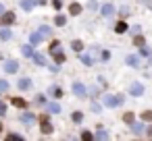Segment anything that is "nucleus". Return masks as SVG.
<instances>
[{
  "label": "nucleus",
  "mask_w": 152,
  "mask_h": 141,
  "mask_svg": "<svg viewBox=\"0 0 152 141\" xmlns=\"http://www.w3.org/2000/svg\"><path fill=\"white\" fill-rule=\"evenodd\" d=\"M2 23L4 25H13L15 23V15L13 13H2Z\"/></svg>",
  "instance_id": "6"
},
{
  "label": "nucleus",
  "mask_w": 152,
  "mask_h": 141,
  "mask_svg": "<svg viewBox=\"0 0 152 141\" xmlns=\"http://www.w3.org/2000/svg\"><path fill=\"white\" fill-rule=\"evenodd\" d=\"M7 89H9V83H7V81H0V93L7 91Z\"/></svg>",
  "instance_id": "30"
},
{
  "label": "nucleus",
  "mask_w": 152,
  "mask_h": 141,
  "mask_svg": "<svg viewBox=\"0 0 152 141\" xmlns=\"http://www.w3.org/2000/svg\"><path fill=\"white\" fill-rule=\"evenodd\" d=\"M21 120H23L25 124H31V122L36 120V116H34V114H23V116H21Z\"/></svg>",
  "instance_id": "20"
},
{
  "label": "nucleus",
  "mask_w": 152,
  "mask_h": 141,
  "mask_svg": "<svg viewBox=\"0 0 152 141\" xmlns=\"http://www.w3.org/2000/svg\"><path fill=\"white\" fill-rule=\"evenodd\" d=\"M13 106H17V108H25V100H23V98H15V100H13Z\"/></svg>",
  "instance_id": "23"
},
{
  "label": "nucleus",
  "mask_w": 152,
  "mask_h": 141,
  "mask_svg": "<svg viewBox=\"0 0 152 141\" xmlns=\"http://www.w3.org/2000/svg\"><path fill=\"white\" fill-rule=\"evenodd\" d=\"M2 13H4V7H2V4H0V15H2Z\"/></svg>",
  "instance_id": "37"
},
{
  "label": "nucleus",
  "mask_w": 152,
  "mask_h": 141,
  "mask_svg": "<svg viewBox=\"0 0 152 141\" xmlns=\"http://www.w3.org/2000/svg\"><path fill=\"white\" fill-rule=\"evenodd\" d=\"M52 7L58 11V9H61V0H52Z\"/></svg>",
  "instance_id": "34"
},
{
  "label": "nucleus",
  "mask_w": 152,
  "mask_h": 141,
  "mask_svg": "<svg viewBox=\"0 0 152 141\" xmlns=\"http://www.w3.org/2000/svg\"><path fill=\"white\" fill-rule=\"evenodd\" d=\"M142 54H144V56H148V54H150V50H148L146 46H142Z\"/></svg>",
  "instance_id": "35"
},
{
  "label": "nucleus",
  "mask_w": 152,
  "mask_h": 141,
  "mask_svg": "<svg viewBox=\"0 0 152 141\" xmlns=\"http://www.w3.org/2000/svg\"><path fill=\"white\" fill-rule=\"evenodd\" d=\"M36 2H38V4H46V0H36Z\"/></svg>",
  "instance_id": "36"
},
{
  "label": "nucleus",
  "mask_w": 152,
  "mask_h": 141,
  "mask_svg": "<svg viewBox=\"0 0 152 141\" xmlns=\"http://www.w3.org/2000/svg\"><path fill=\"white\" fill-rule=\"evenodd\" d=\"M115 31H117V33H125V31H127V25H125L123 21H119V23L115 25Z\"/></svg>",
  "instance_id": "15"
},
{
  "label": "nucleus",
  "mask_w": 152,
  "mask_h": 141,
  "mask_svg": "<svg viewBox=\"0 0 152 141\" xmlns=\"http://www.w3.org/2000/svg\"><path fill=\"white\" fill-rule=\"evenodd\" d=\"M69 13H71V15H79V13H81V4L73 2V4L69 7Z\"/></svg>",
  "instance_id": "13"
},
{
  "label": "nucleus",
  "mask_w": 152,
  "mask_h": 141,
  "mask_svg": "<svg viewBox=\"0 0 152 141\" xmlns=\"http://www.w3.org/2000/svg\"><path fill=\"white\" fill-rule=\"evenodd\" d=\"M129 93H131V95H142V93H144V85H142V83H131Z\"/></svg>",
  "instance_id": "4"
},
{
  "label": "nucleus",
  "mask_w": 152,
  "mask_h": 141,
  "mask_svg": "<svg viewBox=\"0 0 152 141\" xmlns=\"http://www.w3.org/2000/svg\"><path fill=\"white\" fill-rule=\"evenodd\" d=\"M142 118L144 120H152V112H142Z\"/></svg>",
  "instance_id": "32"
},
{
  "label": "nucleus",
  "mask_w": 152,
  "mask_h": 141,
  "mask_svg": "<svg viewBox=\"0 0 152 141\" xmlns=\"http://www.w3.org/2000/svg\"><path fill=\"white\" fill-rule=\"evenodd\" d=\"M36 4H38L36 0H21V9H23V11H27V13H29Z\"/></svg>",
  "instance_id": "5"
},
{
  "label": "nucleus",
  "mask_w": 152,
  "mask_h": 141,
  "mask_svg": "<svg viewBox=\"0 0 152 141\" xmlns=\"http://www.w3.org/2000/svg\"><path fill=\"white\" fill-rule=\"evenodd\" d=\"M46 108H48V112H52V114H56V112H61V106H58L56 102H50V104H48Z\"/></svg>",
  "instance_id": "14"
},
{
  "label": "nucleus",
  "mask_w": 152,
  "mask_h": 141,
  "mask_svg": "<svg viewBox=\"0 0 152 141\" xmlns=\"http://www.w3.org/2000/svg\"><path fill=\"white\" fill-rule=\"evenodd\" d=\"M42 40H44V35H42L40 31H36V33H31V35H29V44H34V46H36V44H40Z\"/></svg>",
  "instance_id": "7"
},
{
  "label": "nucleus",
  "mask_w": 152,
  "mask_h": 141,
  "mask_svg": "<svg viewBox=\"0 0 152 141\" xmlns=\"http://www.w3.org/2000/svg\"><path fill=\"white\" fill-rule=\"evenodd\" d=\"M17 69H19V64H17L15 60H9V62H4V71H7V73H15Z\"/></svg>",
  "instance_id": "8"
},
{
  "label": "nucleus",
  "mask_w": 152,
  "mask_h": 141,
  "mask_svg": "<svg viewBox=\"0 0 152 141\" xmlns=\"http://www.w3.org/2000/svg\"><path fill=\"white\" fill-rule=\"evenodd\" d=\"M71 48H73V50H75V52H81V50H83V44H81V42H79V40H75V42H73V44H71Z\"/></svg>",
  "instance_id": "22"
},
{
  "label": "nucleus",
  "mask_w": 152,
  "mask_h": 141,
  "mask_svg": "<svg viewBox=\"0 0 152 141\" xmlns=\"http://www.w3.org/2000/svg\"><path fill=\"white\" fill-rule=\"evenodd\" d=\"M113 13H115V7H113V4H104V7H102V15H104V17H110Z\"/></svg>",
  "instance_id": "11"
},
{
  "label": "nucleus",
  "mask_w": 152,
  "mask_h": 141,
  "mask_svg": "<svg viewBox=\"0 0 152 141\" xmlns=\"http://www.w3.org/2000/svg\"><path fill=\"white\" fill-rule=\"evenodd\" d=\"M31 58H34V60H36V64H40V67H44V64H46V58H44L42 54H34Z\"/></svg>",
  "instance_id": "17"
},
{
  "label": "nucleus",
  "mask_w": 152,
  "mask_h": 141,
  "mask_svg": "<svg viewBox=\"0 0 152 141\" xmlns=\"http://www.w3.org/2000/svg\"><path fill=\"white\" fill-rule=\"evenodd\" d=\"M31 46H34V44H31ZM31 46H23V48H21V52H23V56H34V54H36Z\"/></svg>",
  "instance_id": "16"
},
{
  "label": "nucleus",
  "mask_w": 152,
  "mask_h": 141,
  "mask_svg": "<svg viewBox=\"0 0 152 141\" xmlns=\"http://www.w3.org/2000/svg\"><path fill=\"white\" fill-rule=\"evenodd\" d=\"M104 104H106L108 108L121 106V104H123V95H104Z\"/></svg>",
  "instance_id": "2"
},
{
  "label": "nucleus",
  "mask_w": 152,
  "mask_h": 141,
  "mask_svg": "<svg viewBox=\"0 0 152 141\" xmlns=\"http://www.w3.org/2000/svg\"><path fill=\"white\" fill-rule=\"evenodd\" d=\"M50 54L54 56V60H56L58 64L65 62V52L61 50V42H52V46H50Z\"/></svg>",
  "instance_id": "1"
},
{
  "label": "nucleus",
  "mask_w": 152,
  "mask_h": 141,
  "mask_svg": "<svg viewBox=\"0 0 152 141\" xmlns=\"http://www.w3.org/2000/svg\"><path fill=\"white\" fill-rule=\"evenodd\" d=\"M73 120H75V122H81V120H83V114H81V112H75V114H73Z\"/></svg>",
  "instance_id": "28"
},
{
  "label": "nucleus",
  "mask_w": 152,
  "mask_h": 141,
  "mask_svg": "<svg viewBox=\"0 0 152 141\" xmlns=\"http://www.w3.org/2000/svg\"><path fill=\"white\" fill-rule=\"evenodd\" d=\"M81 62H83V64H88V67H90V64H94V62H92V56H88V54H83V56H81Z\"/></svg>",
  "instance_id": "26"
},
{
  "label": "nucleus",
  "mask_w": 152,
  "mask_h": 141,
  "mask_svg": "<svg viewBox=\"0 0 152 141\" xmlns=\"http://www.w3.org/2000/svg\"><path fill=\"white\" fill-rule=\"evenodd\" d=\"M29 87H31V81L29 79H21L19 81V89H29Z\"/></svg>",
  "instance_id": "19"
},
{
  "label": "nucleus",
  "mask_w": 152,
  "mask_h": 141,
  "mask_svg": "<svg viewBox=\"0 0 152 141\" xmlns=\"http://www.w3.org/2000/svg\"><path fill=\"white\" fill-rule=\"evenodd\" d=\"M0 38H2V40H11V31L9 29H2V31H0Z\"/></svg>",
  "instance_id": "27"
},
{
  "label": "nucleus",
  "mask_w": 152,
  "mask_h": 141,
  "mask_svg": "<svg viewBox=\"0 0 152 141\" xmlns=\"http://www.w3.org/2000/svg\"><path fill=\"white\" fill-rule=\"evenodd\" d=\"M92 137H94V135H92V133H88V131H86V133H83V135H81V139H86V141H90V139H92Z\"/></svg>",
  "instance_id": "33"
},
{
  "label": "nucleus",
  "mask_w": 152,
  "mask_h": 141,
  "mask_svg": "<svg viewBox=\"0 0 152 141\" xmlns=\"http://www.w3.org/2000/svg\"><path fill=\"white\" fill-rule=\"evenodd\" d=\"M96 139H108V133H106L104 129H100V131L96 133Z\"/></svg>",
  "instance_id": "25"
},
{
  "label": "nucleus",
  "mask_w": 152,
  "mask_h": 141,
  "mask_svg": "<svg viewBox=\"0 0 152 141\" xmlns=\"http://www.w3.org/2000/svg\"><path fill=\"white\" fill-rule=\"evenodd\" d=\"M50 95H54V98H63V89H61L58 85H52V87H50Z\"/></svg>",
  "instance_id": "12"
},
{
  "label": "nucleus",
  "mask_w": 152,
  "mask_h": 141,
  "mask_svg": "<svg viewBox=\"0 0 152 141\" xmlns=\"http://www.w3.org/2000/svg\"><path fill=\"white\" fill-rule=\"evenodd\" d=\"M123 118H125V122H129V124L133 122V114H131V112H127V114H125Z\"/></svg>",
  "instance_id": "29"
},
{
  "label": "nucleus",
  "mask_w": 152,
  "mask_h": 141,
  "mask_svg": "<svg viewBox=\"0 0 152 141\" xmlns=\"http://www.w3.org/2000/svg\"><path fill=\"white\" fill-rule=\"evenodd\" d=\"M135 46H144V38L142 35H135Z\"/></svg>",
  "instance_id": "31"
},
{
  "label": "nucleus",
  "mask_w": 152,
  "mask_h": 141,
  "mask_svg": "<svg viewBox=\"0 0 152 141\" xmlns=\"http://www.w3.org/2000/svg\"><path fill=\"white\" fill-rule=\"evenodd\" d=\"M40 33H42L44 38H50V33H52V31H50V27H48V25H42V27H40Z\"/></svg>",
  "instance_id": "21"
},
{
  "label": "nucleus",
  "mask_w": 152,
  "mask_h": 141,
  "mask_svg": "<svg viewBox=\"0 0 152 141\" xmlns=\"http://www.w3.org/2000/svg\"><path fill=\"white\" fill-rule=\"evenodd\" d=\"M131 131H133L135 135H142V133H144V124H142V122H131Z\"/></svg>",
  "instance_id": "10"
},
{
  "label": "nucleus",
  "mask_w": 152,
  "mask_h": 141,
  "mask_svg": "<svg viewBox=\"0 0 152 141\" xmlns=\"http://www.w3.org/2000/svg\"><path fill=\"white\" fill-rule=\"evenodd\" d=\"M127 64H129V67H137V64H140V58H137V56H127Z\"/></svg>",
  "instance_id": "18"
},
{
  "label": "nucleus",
  "mask_w": 152,
  "mask_h": 141,
  "mask_svg": "<svg viewBox=\"0 0 152 141\" xmlns=\"http://www.w3.org/2000/svg\"><path fill=\"white\" fill-rule=\"evenodd\" d=\"M73 93L79 95V98H86V85L79 83V81H75V83H73Z\"/></svg>",
  "instance_id": "3"
},
{
  "label": "nucleus",
  "mask_w": 152,
  "mask_h": 141,
  "mask_svg": "<svg viewBox=\"0 0 152 141\" xmlns=\"http://www.w3.org/2000/svg\"><path fill=\"white\" fill-rule=\"evenodd\" d=\"M54 23H56V25H58V27H63V25H65V23H67V19H65V17H63V15H56V19H54Z\"/></svg>",
  "instance_id": "24"
},
{
  "label": "nucleus",
  "mask_w": 152,
  "mask_h": 141,
  "mask_svg": "<svg viewBox=\"0 0 152 141\" xmlns=\"http://www.w3.org/2000/svg\"><path fill=\"white\" fill-rule=\"evenodd\" d=\"M42 133H44V135H50V133H52V124H50L46 118H42Z\"/></svg>",
  "instance_id": "9"
}]
</instances>
